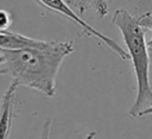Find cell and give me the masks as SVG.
<instances>
[{"label": "cell", "mask_w": 152, "mask_h": 139, "mask_svg": "<svg viewBox=\"0 0 152 139\" xmlns=\"http://www.w3.org/2000/svg\"><path fill=\"white\" fill-rule=\"evenodd\" d=\"M38 2H40L43 6L48 7L49 10L53 11V12H57L66 18H69L71 21H74L78 27H80V32H81V36H87V37H95L97 38L101 43H103L106 46H108L113 52H115L121 59L124 61H127L129 59V56H128V52L125 51L115 40H113L112 38L107 37L106 34L101 33L100 31H97L95 27H93L91 25H89L87 21H84L80 15L78 13L72 8L70 7V5L65 1V0H37Z\"/></svg>", "instance_id": "3"}, {"label": "cell", "mask_w": 152, "mask_h": 139, "mask_svg": "<svg viewBox=\"0 0 152 139\" xmlns=\"http://www.w3.org/2000/svg\"><path fill=\"white\" fill-rule=\"evenodd\" d=\"M74 51V42L52 40L45 48L18 50L0 49L5 57L1 75H6L19 86L42 93L48 97L56 94V81L59 67Z\"/></svg>", "instance_id": "1"}, {"label": "cell", "mask_w": 152, "mask_h": 139, "mask_svg": "<svg viewBox=\"0 0 152 139\" xmlns=\"http://www.w3.org/2000/svg\"><path fill=\"white\" fill-rule=\"evenodd\" d=\"M146 45H147V52H148V58H150V63L152 65V37L148 42H146Z\"/></svg>", "instance_id": "9"}, {"label": "cell", "mask_w": 152, "mask_h": 139, "mask_svg": "<svg viewBox=\"0 0 152 139\" xmlns=\"http://www.w3.org/2000/svg\"><path fill=\"white\" fill-rule=\"evenodd\" d=\"M12 25V15L6 10H0V32L7 31Z\"/></svg>", "instance_id": "7"}, {"label": "cell", "mask_w": 152, "mask_h": 139, "mask_svg": "<svg viewBox=\"0 0 152 139\" xmlns=\"http://www.w3.org/2000/svg\"><path fill=\"white\" fill-rule=\"evenodd\" d=\"M89 10L102 18L108 14V0H87V11Z\"/></svg>", "instance_id": "6"}, {"label": "cell", "mask_w": 152, "mask_h": 139, "mask_svg": "<svg viewBox=\"0 0 152 139\" xmlns=\"http://www.w3.org/2000/svg\"><path fill=\"white\" fill-rule=\"evenodd\" d=\"M18 86L15 81H12L0 100V138H7L10 134L13 119L14 95Z\"/></svg>", "instance_id": "5"}, {"label": "cell", "mask_w": 152, "mask_h": 139, "mask_svg": "<svg viewBox=\"0 0 152 139\" xmlns=\"http://www.w3.org/2000/svg\"><path fill=\"white\" fill-rule=\"evenodd\" d=\"M50 43H51L50 40L31 38L21 33L12 32L8 30L0 32V49L18 50V49H27V48H45Z\"/></svg>", "instance_id": "4"}, {"label": "cell", "mask_w": 152, "mask_h": 139, "mask_svg": "<svg viewBox=\"0 0 152 139\" xmlns=\"http://www.w3.org/2000/svg\"><path fill=\"white\" fill-rule=\"evenodd\" d=\"M4 62H5V57H4V55L1 53V55H0V65H2Z\"/></svg>", "instance_id": "11"}, {"label": "cell", "mask_w": 152, "mask_h": 139, "mask_svg": "<svg viewBox=\"0 0 152 139\" xmlns=\"http://www.w3.org/2000/svg\"><path fill=\"white\" fill-rule=\"evenodd\" d=\"M112 21L121 32L129 59L132 61L137 81V96L128 110V115L131 118H138L141 110L152 105V88L148 76L150 58L145 39V29L137 23L134 15L124 8L114 12Z\"/></svg>", "instance_id": "2"}, {"label": "cell", "mask_w": 152, "mask_h": 139, "mask_svg": "<svg viewBox=\"0 0 152 139\" xmlns=\"http://www.w3.org/2000/svg\"><path fill=\"white\" fill-rule=\"evenodd\" d=\"M150 114H152V105H151L150 107L145 108L144 110H141V112L139 113V116H142V115H150ZM139 116H138V118H139Z\"/></svg>", "instance_id": "10"}, {"label": "cell", "mask_w": 152, "mask_h": 139, "mask_svg": "<svg viewBox=\"0 0 152 139\" xmlns=\"http://www.w3.org/2000/svg\"><path fill=\"white\" fill-rule=\"evenodd\" d=\"M137 18V23L145 30L152 31V13L151 12H145Z\"/></svg>", "instance_id": "8"}]
</instances>
